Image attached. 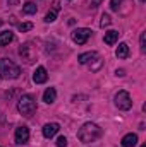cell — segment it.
<instances>
[{
    "label": "cell",
    "mask_w": 146,
    "mask_h": 147,
    "mask_svg": "<svg viewBox=\"0 0 146 147\" xmlns=\"http://www.w3.org/2000/svg\"><path fill=\"white\" fill-rule=\"evenodd\" d=\"M12 39H14V33L12 31H2L0 33V46H7Z\"/></svg>",
    "instance_id": "9a60e30c"
},
{
    "label": "cell",
    "mask_w": 146,
    "mask_h": 147,
    "mask_svg": "<svg viewBox=\"0 0 146 147\" xmlns=\"http://www.w3.org/2000/svg\"><path fill=\"white\" fill-rule=\"evenodd\" d=\"M0 74L3 79H17L21 75V69L9 58L0 60Z\"/></svg>",
    "instance_id": "3957f363"
},
{
    "label": "cell",
    "mask_w": 146,
    "mask_h": 147,
    "mask_svg": "<svg viewBox=\"0 0 146 147\" xmlns=\"http://www.w3.org/2000/svg\"><path fill=\"white\" fill-rule=\"evenodd\" d=\"M139 45H141V51H145L146 50V34L143 33L141 38H139Z\"/></svg>",
    "instance_id": "7402d4cb"
},
{
    "label": "cell",
    "mask_w": 146,
    "mask_h": 147,
    "mask_svg": "<svg viewBox=\"0 0 146 147\" xmlns=\"http://www.w3.org/2000/svg\"><path fill=\"white\" fill-rule=\"evenodd\" d=\"M110 24H112V17H110L108 14H103V16H102V21H100V26H102V28H107Z\"/></svg>",
    "instance_id": "ac0fdd59"
},
{
    "label": "cell",
    "mask_w": 146,
    "mask_h": 147,
    "mask_svg": "<svg viewBox=\"0 0 146 147\" xmlns=\"http://www.w3.org/2000/svg\"><path fill=\"white\" fill-rule=\"evenodd\" d=\"M117 39H119V31H115V29L107 31V33H105V38H103V41H105L108 46L115 45V43H117Z\"/></svg>",
    "instance_id": "5bb4252c"
},
{
    "label": "cell",
    "mask_w": 146,
    "mask_h": 147,
    "mask_svg": "<svg viewBox=\"0 0 146 147\" xmlns=\"http://www.w3.org/2000/svg\"><path fill=\"white\" fill-rule=\"evenodd\" d=\"M120 3H122V0H112V2H110V9H112V10H119Z\"/></svg>",
    "instance_id": "44dd1931"
},
{
    "label": "cell",
    "mask_w": 146,
    "mask_h": 147,
    "mask_svg": "<svg viewBox=\"0 0 146 147\" xmlns=\"http://www.w3.org/2000/svg\"><path fill=\"white\" fill-rule=\"evenodd\" d=\"M102 2H103V0H91V7L95 9V7H98V5H100Z\"/></svg>",
    "instance_id": "603a6c76"
},
{
    "label": "cell",
    "mask_w": 146,
    "mask_h": 147,
    "mask_svg": "<svg viewBox=\"0 0 146 147\" xmlns=\"http://www.w3.org/2000/svg\"><path fill=\"white\" fill-rule=\"evenodd\" d=\"M139 2H145V0H139Z\"/></svg>",
    "instance_id": "d4e9b609"
},
{
    "label": "cell",
    "mask_w": 146,
    "mask_h": 147,
    "mask_svg": "<svg viewBox=\"0 0 146 147\" xmlns=\"http://www.w3.org/2000/svg\"><path fill=\"white\" fill-rule=\"evenodd\" d=\"M17 110H19L21 115H24V116H31L36 111V99L31 94L21 96V99L17 101Z\"/></svg>",
    "instance_id": "7a4b0ae2"
},
{
    "label": "cell",
    "mask_w": 146,
    "mask_h": 147,
    "mask_svg": "<svg viewBox=\"0 0 146 147\" xmlns=\"http://www.w3.org/2000/svg\"><path fill=\"white\" fill-rule=\"evenodd\" d=\"M33 29V24L31 22H23V24H19V31L21 33H28V31H31Z\"/></svg>",
    "instance_id": "d6986e66"
},
{
    "label": "cell",
    "mask_w": 146,
    "mask_h": 147,
    "mask_svg": "<svg viewBox=\"0 0 146 147\" xmlns=\"http://www.w3.org/2000/svg\"><path fill=\"white\" fill-rule=\"evenodd\" d=\"M100 137H102V128H100L96 123H91V121L84 123V125L79 128V132H77V139H79L81 142H84V144L95 142V140L100 139Z\"/></svg>",
    "instance_id": "6da1fadb"
},
{
    "label": "cell",
    "mask_w": 146,
    "mask_h": 147,
    "mask_svg": "<svg viewBox=\"0 0 146 147\" xmlns=\"http://www.w3.org/2000/svg\"><path fill=\"white\" fill-rule=\"evenodd\" d=\"M14 137H16V144H17V146H24V144L29 140V128H28L26 125L17 127Z\"/></svg>",
    "instance_id": "52a82bcc"
},
{
    "label": "cell",
    "mask_w": 146,
    "mask_h": 147,
    "mask_svg": "<svg viewBox=\"0 0 146 147\" xmlns=\"http://www.w3.org/2000/svg\"><path fill=\"white\" fill-rule=\"evenodd\" d=\"M95 58H98V53H96V51H86V53H81V55L77 57L79 63H83V65H86V63L93 62Z\"/></svg>",
    "instance_id": "30bf717a"
},
{
    "label": "cell",
    "mask_w": 146,
    "mask_h": 147,
    "mask_svg": "<svg viewBox=\"0 0 146 147\" xmlns=\"http://www.w3.org/2000/svg\"><path fill=\"white\" fill-rule=\"evenodd\" d=\"M115 106L122 111H127L132 108V99H131L127 91H119L115 94Z\"/></svg>",
    "instance_id": "277c9868"
},
{
    "label": "cell",
    "mask_w": 146,
    "mask_h": 147,
    "mask_svg": "<svg viewBox=\"0 0 146 147\" xmlns=\"http://www.w3.org/2000/svg\"><path fill=\"white\" fill-rule=\"evenodd\" d=\"M89 38H91V29L88 28H77L72 31V41L77 45H84Z\"/></svg>",
    "instance_id": "8992f818"
},
{
    "label": "cell",
    "mask_w": 146,
    "mask_h": 147,
    "mask_svg": "<svg viewBox=\"0 0 146 147\" xmlns=\"http://www.w3.org/2000/svg\"><path fill=\"white\" fill-rule=\"evenodd\" d=\"M55 99H57V91H55V87H48V89L43 92V101H45L46 105H52Z\"/></svg>",
    "instance_id": "4fadbf2b"
},
{
    "label": "cell",
    "mask_w": 146,
    "mask_h": 147,
    "mask_svg": "<svg viewBox=\"0 0 146 147\" xmlns=\"http://www.w3.org/2000/svg\"><path fill=\"white\" fill-rule=\"evenodd\" d=\"M59 130H60L59 123H46V125L43 127V137H45V139H52L53 135L59 134Z\"/></svg>",
    "instance_id": "ba28073f"
},
{
    "label": "cell",
    "mask_w": 146,
    "mask_h": 147,
    "mask_svg": "<svg viewBox=\"0 0 146 147\" xmlns=\"http://www.w3.org/2000/svg\"><path fill=\"white\" fill-rule=\"evenodd\" d=\"M55 19H57V10H50V12H48V14L45 16V22H46V24L53 22Z\"/></svg>",
    "instance_id": "e0dca14e"
},
{
    "label": "cell",
    "mask_w": 146,
    "mask_h": 147,
    "mask_svg": "<svg viewBox=\"0 0 146 147\" xmlns=\"http://www.w3.org/2000/svg\"><path fill=\"white\" fill-rule=\"evenodd\" d=\"M55 144H57V147H67V139H65L64 135H60V137L57 139Z\"/></svg>",
    "instance_id": "ffe728a7"
},
{
    "label": "cell",
    "mask_w": 146,
    "mask_h": 147,
    "mask_svg": "<svg viewBox=\"0 0 146 147\" xmlns=\"http://www.w3.org/2000/svg\"><path fill=\"white\" fill-rule=\"evenodd\" d=\"M19 55L23 57V60H24L26 63H33L35 58H36V51H35V48H33L31 43L23 45V46L19 48Z\"/></svg>",
    "instance_id": "5b68a950"
},
{
    "label": "cell",
    "mask_w": 146,
    "mask_h": 147,
    "mask_svg": "<svg viewBox=\"0 0 146 147\" xmlns=\"http://www.w3.org/2000/svg\"><path fill=\"white\" fill-rule=\"evenodd\" d=\"M48 79V74H46V69L45 67H36V70L33 74V80L35 84H45Z\"/></svg>",
    "instance_id": "9c48e42d"
},
{
    "label": "cell",
    "mask_w": 146,
    "mask_h": 147,
    "mask_svg": "<svg viewBox=\"0 0 146 147\" xmlns=\"http://www.w3.org/2000/svg\"><path fill=\"white\" fill-rule=\"evenodd\" d=\"M115 55H117V58H120V60L127 58V57H129V46H127V43H119V46H117V50H115Z\"/></svg>",
    "instance_id": "7c38bea8"
},
{
    "label": "cell",
    "mask_w": 146,
    "mask_h": 147,
    "mask_svg": "<svg viewBox=\"0 0 146 147\" xmlns=\"http://www.w3.org/2000/svg\"><path fill=\"white\" fill-rule=\"evenodd\" d=\"M36 10H38V7H36V3H33V2H26V3L23 5V12L28 14V16L36 14Z\"/></svg>",
    "instance_id": "2e32d148"
},
{
    "label": "cell",
    "mask_w": 146,
    "mask_h": 147,
    "mask_svg": "<svg viewBox=\"0 0 146 147\" xmlns=\"http://www.w3.org/2000/svg\"><path fill=\"white\" fill-rule=\"evenodd\" d=\"M141 147H146V144H143V146H141Z\"/></svg>",
    "instance_id": "cb8c5ba5"
},
{
    "label": "cell",
    "mask_w": 146,
    "mask_h": 147,
    "mask_svg": "<svg viewBox=\"0 0 146 147\" xmlns=\"http://www.w3.org/2000/svg\"><path fill=\"white\" fill-rule=\"evenodd\" d=\"M120 144H122V147H134L138 144V135L136 134H127V135L122 137Z\"/></svg>",
    "instance_id": "8fae6325"
}]
</instances>
